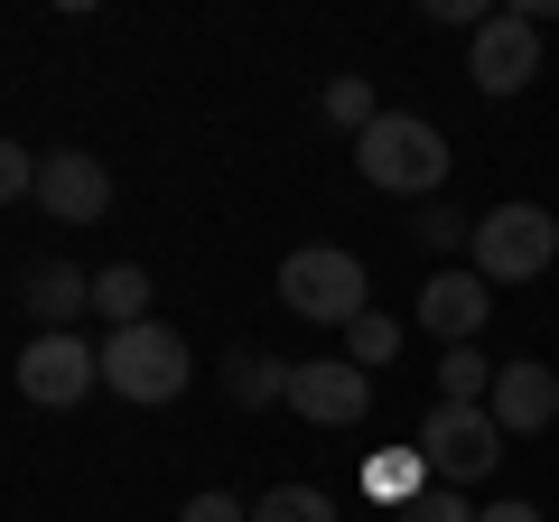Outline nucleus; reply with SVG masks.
Returning a JSON list of instances; mask_svg holds the SVG:
<instances>
[{
  "mask_svg": "<svg viewBox=\"0 0 559 522\" xmlns=\"http://www.w3.org/2000/svg\"><path fill=\"white\" fill-rule=\"evenodd\" d=\"M429 20H439V28H466V38H476L495 10H485V0H429Z\"/></svg>",
  "mask_w": 559,
  "mask_h": 522,
  "instance_id": "obj_23",
  "label": "nucleus"
},
{
  "mask_svg": "<svg viewBox=\"0 0 559 522\" xmlns=\"http://www.w3.org/2000/svg\"><path fill=\"white\" fill-rule=\"evenodd\" d=\"M318 112L336 121V131H355V141H364V131H373V121H382V94H373V84H364V75H336V84H326V94H318Z\"/></svg>",
  "mask_w": 559,
  "mask_h": 522,
  "instance_id": "obj_17",
  "label": "nucleus"
},
{
  "mask_svg": "<svg viewBox=\"0 0 559 522\" xmlns=\"http://www.w3.org/2000/svg\"><path fill=\"white\" fill-rule=\"evenodd\" d=\"M485 318H495V281H485L476 261H466V271H439V281L419 289V327L439 345H476Z\"/></svg>",
  "mask_w": 559,
  "mask_h": 522,
  "instance_id": "obj_11",
  "label": "nucleus"
},
{
  "mask_svg": "<svg viewBox=\"0 0 559 522\" xmlns=\"http://www.w3.org/2000/svg\"><path fill=\"white\" fill-rule=\"evenodd\" d=\"M485 411H495V429H503V439H540V429L559 420V373H550L540 355L495 364V392H485Z\"/></svg>",
  "mask_w": 559,
  "mask_h": 522,
  "instance_id": "obj_10",
  "label": "nucleus"
},
{
  "mask_svg": "<svg viewBox=\"0 0 559 522\" xmlns=\"http://www.w3.org/2000/svg\"><path fill=\"white\" fill-rule=\"evenodd\" d=\"M419 458H429V485H485L503 466V429L485 402H429V420H419Z\"/></svg>",
  "mask_w": 559,
  "mask_h": 522,
  "instance_id": "obj_4",
  "label": "nucleus"
},
{
  "mask_svg": "<svg viewBox=\"0 0 559 522\" xmlns=\"http://www.w3.org/2000/svg\"><path fill=\"white\" fill-rule=\"evenodd\" d=\"M20 308L38 318V336H75V318L94 308V271H75V261H38L20 281Z\"/></svg>",
  "mask_w": 559,
  "mask_h": 522,
  "instance_id": "obj_12",
  "label": "nucleus"
},
{
  "mask_svg": "<svg viewBox=\"0 0 559 522\" xmlns=\"http://www.w3.org/2000/svg\"><path fill=\"white\" fill-rule=\"evenodd\" d=\"M485 392H495L485 345H448V355H439V402H485Z\"/></svg>",
  "mask_w": 559,
  "mask_h": 522,
  "instance_id": "obj_18",
  "label": "nucleus"
},
{
  "mask_svg": "<svg viewBox=\"0 0 559 522\" xmlns=\"http://www.w3.org/2000/svg\"><path fill=\"white\" fill-rule=\"evenodd\" d=\"M38 205L57 224H103L112 215V168H103L94 150H47L38 159Z\"/></svg>",
  "mask_w": 559,
  "mask_h": 522,
  "instance_id": "obj_9",
  "label": "nucleus"
},
{
  "mask_svg": "<svg viewBox=\"0 0 559 522\" xmlns=\"http://www.w3.org/2000/svg\"><path fill=\"white\" fill-rule=\"evenodd\" d=\"M187 373H197V355H187V336H178V327H159V318H140V327H121V336H103V382H112L121 402H140V411L178 402Z\"/></svg>",
  "mask_w": 559,
  "mask_h": 522,
  "instance_id": "obj_3",
  "label": "nucleus"
},
{
  "mask_svg": "<svg viewBox=\"0 0 559 522\" xmlns=\"http://www.w3.org/2000/svg\"><path fill=\"white\" fill-rule=\"evenodd\" d=\"M280 308H299L308 327H355L373 308V281H364V261L345 242H299L280 261Z\"/></svg>",
  "mask_w": 559,
  "mask_h": 522,
  "instance_id": "obj_2",
  "label": "nucleus"
},
{
  "mask_svg": "<svg viewBox=\"0 0 559 522\" xmlns=\"http://www.w3.org/2000/svg\"><path fill=\"white\" fill-rule=\"evenodd\" d=\"M448 168H457L448 131H439V121H419V112H392V103H382V121L355 141V178L382 187V197H439Z\"/></svg>",
  "mask_w": 559,
  "mask_h": 522,
  "instance_id": "obj_1",
  "label": "nucleus"
},
{
  "mask_svg": "<svg viewBox=\"0 0 559 522\" xmlns=\"http://www.w3.org/2000/svg\"><path fill=\"white\" fill-rule=\"evenodd\" d=\"M224 402H234V411H271V402H289V364L261 355V345H234V355H224Z\"/></svg>",
  "mask_w": 559,
  "mask_h": 522,
  "instance_id": "obj_13",
  "label": "nucleus"
},
{
  "mask_svg": "<svg viewBox=\"0 0 559 522\" xmlns=\"http://www.w3.org/2000/svg\"><path fill=\"white\" fill-rule=\"evenodd\" d=\"M178 522H252V513H242L234 495H187V513H178Z\"/></svg>",
  "mask_w": 559,
  "mask_h": 522,
  "instance_id": "obj_24",
  "label": "nucleus"
},
{
  "mask_svg": "<svg viewBox=\"0 0 559 522\" xmlns=\"http://www.w3.org/2000/svg\"><path fill=\"white\" fill-rule=\"evenodd\" d=\"M289 411L318 420V429H355L373 411V373L345 364V355H308V364H289Z\"/></svg>",
  "mask_w": 559,
  "mask_h": 522,
  "instance_id": "obj_8",
  "label": "nucleus"
},
{
  "mask_svg": "<svg viewBox=\"0 0 559 522\" xmlns=\"http://www.w3.org/2000/svg\"><path fill=\"white\" fill-rule=\"evenodd\" d=\"M392 355H401V318H392V308H364V318L345 327V364H364V373H382Z\"/></svg>",
  "mask_w": 559,
  "mask_h": 522,
  "instance_id": "obj_16",
  "label": "nucleus"
},
{
  "mask_svg": "<svg viewBox=\"0 0 559 522\" xmlns=\"http://www.w3.org/2000/svg\"><path fill=\"white\" fill-rule=\"evenodd\" d=\"M485 522H540V503H485Z\"/></svg>",
  "mask_w": 559,
  "mask_h": 522,
  "instance_id": "obj_25",
  "label": "nucleus"
},
{
  "mask_svg": "<svg viewBox=\"0 0 559 522\" xmlns=\"http://www.w3.org/2000/svg\"><path fill=\"white\" fill-rule=\"evenodd\" d=\"M419 242H429V252H466V242H476V224L466 215H448V205H419V224H411Z\"/></svg>",
  "mask_w": 559,
  "mask_h": 522,
  "instance_id": "obj_21",
  "label": "nucleus"
},
{
  "mask_svg": "<svg viewBox=\"0 0 559 522\" xmlns=\"http://www.w3.org/2000/svg\"><path fill=\"white\" fill-rule=\"evenodd\" d=\"M364 495L392 503V513L419 503V495H429V458H419V448H411V458H364Z\"/></svg>",
  "mask_w": 559,
  "mask_h": 522,
  "instance_id": "obj_15",
  "label": "nucleus"
},
{
  "mask_svg": "<svg viewBox=\"0 0 559 522\" xmlns=\"http://www.w3.org/2000/svg\"><path fill=\"white\" fill-rule=\"evenodd\" d=\"M466 75H476V94H522L540 75V20L532 10H495L466 38Z\"/></svg>",
  "mask_w": 559,
  "mask_h": 522,
  "instance_id": "obj_6",
  "label": "nucleus"
},
{
  "mask_svg": "<svg viewBox=\"0 0 559 522\" xmlns=\"http://www.w3.org/2000/svg\"><path fill=\"white\" fill-rule=\"evenodd\" d=\"M10 197H38V159H28L20 141H0V205Z\"/></svg>",
  "mask_w": 559,
  "mask_h": 522,
  "instance_id": "obj_22",
  "label": "nucleus"
},
{
  "mask_svg": "<svg viewBox=\"0 0 559 522\" xmlns=\"http://www.w3.org/2000/svg\"><path fill=\"white\" fill-rule=\"evenodd\" d=\"M252 522H336V495H318V485H271L252 503Z\"/></svg>",
  "mask_w": 559,
  "mask_h": 522,
  "instance_id": "obj_19",
  "label": "nucleus"
},
{
  "mask_svg": "<svg viewBox=\"0 0 559 522\" xmlns=\"http://www.w3.org/2000/svg\"><path fill=\"white\" fill-rule=\"evenodd\" d=\"M392 522H485V513L457 495V485H429V495H419V503H401Z\"/></svg>",
  "mask_w": 559,
  "mask_h": 522,
  "instance_id": "obj_20",
  "label": "nucleus"
},
{
  "mask_svg": "<svg viewBox=\"0 0 559 522\" xmlns=\"http://www.w3.org/2000/svg\"><path fill=\"white\" fill-rule=\"evenodd\" d=\"M466 252H476L485 281H540V271L559 261V215H540V205H522V197L513 205H485Z\"/></svg>",
  "mask_w": 559,
  "mask_h": 522,
  "instance_id": "obj_5",
  "label": "nucleus"
},
{
  "mask_svg": "<svg viewBox=\"0 0 559 522\" xmlns=\"http://www.w3.org/2000/svg\"><path fill=\"white\" fill-rule=\"evenodd\" d=\"M94 318L112 327V336L150 318V271H140V261H112V271H94Z\"/></svg>",
  "mask_w": 559,
  "mask_h": 522,
  "instance_id": "obj_14",
  "label": "nucleus"
},
{
  "mask_svg": "<svg viewBox=\"0 0 559 522\" xmlns=\"http://www.w3.org/2000/svg\"><path fill=\"white\" fill-rule=\"evenodd\" d=\"M94 382H103V345H84V336H38V345H20V402L75 411Z\"/></svg>",
  "mask_w": 559,
  "mask_h": 522,
  "instance_id": "obj_7",
  "label": "nucleus"
}]
</instances>
